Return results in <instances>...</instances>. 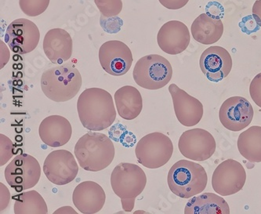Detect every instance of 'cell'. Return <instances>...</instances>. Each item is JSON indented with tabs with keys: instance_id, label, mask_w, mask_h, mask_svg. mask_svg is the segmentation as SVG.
<instances>
[{
	"instance_id": "1",
	"label": "cell",
	"mask_w": 261,
	"mask_h": 214,
	"mask_svg": "<svg viewBox=\"0 0 261 214\" xmlns=\"http://www.w3.org/2000/svg\"><path fill=\"white\" fill-rule=\"evenodd\" d=\"M77 112L82 125L90 131L107 129L116 119L112 95L100 88L84 90L79 97Z\"/></svg>"
},
{
	"instance_id": "2",
	"label": "cell",
	"mask_w": 261,
	"mask_h": 214,
	"mask_svg": "<svg viewBox=\"0 0 261 214\" xmlns=\"http://www.w3.org/2000/svg\"><path fill=\"white\" fill-rule=\"evenodd\" d=\"M75 155L83 170L98 172L107 168L116 155L110 138L100 132H87L79 139Z\"/></svg>"
},
{
	"instance_id": "3",
	"label": "cell",
	"mask_w": 261,
	"mask_h": 214,
	"mask_svg": "<svg viewBox=\"0 0 261 214\" xmlns=\"http://www.w3.org/2000/svg\"><path fill=\"white\" fill-rule=\"evenodd\" d=\"M40 82L44 95L55 102H66L74 98L83 84L80 71L69 64L46 70Z\"/></svg>"
},
{
	"instance_id": "4",
	"label": "cell",
	"mask_w": 261,
	"mask_h": 214,
	"mask_svg": "<svg viewBox=\"0 0 261 214\" xmlns=\"http://www.w3.org/2000/svg\"><path fill=\"white\" fill-rule=\"evenodd\" d=\"M167 182L175 196L181 199H190L205 190L208 177L200 164L182 159L176 162L170 168Z\"/></svg>"
},
{
	"instance_id": "5",
	"label": "cell",
	"mask_w": 261,
	"mask_h": 214,
	"mask_svg": "<svg viewBox=\"0 0 261 214\" xmlns=\"http://www.w3.org/2000/svg\"><path fill=\"white\" fill-rule=\"evenodd\" d=\"M146 183L147 177L144 170L133 163H119L111 175L112 190L120 198L125 212L133 210L135 199L142 193Z\"/></svg>"
},
{
	"instance_id": "6",
	"label": "cell",
	"mask_w": 261,
	"mask_h": 214,
	"mask_svg": "<svg viewBox=\"0 0 261 214\" xmlns=\"http://www.w3.org/2000/svg\"><path fill=\"white\" fill-rule=\"evenodd\" d=\"M134 81L146 90L163 88L173 76V68L170 61L159 55L143 57L136 64L133 71Z\"/></svg>"
},
{
	"instance_id": "7",
	"label": "cell",
	"mask_w": 261,
	"mask_h": 214,
	"mask_svg": "<svg viewBox=\"0 0 261 214\" xmlns=\"http://www.w3.org/2000/svg\"><path fill=\"white\" fill-rule=\"evenodd\" d=\"M173 153L171 140L160 132H151L143 137L135 148L138 163L148 169H158L166 165Z\"/></svg>"
},
{
	"instance_id": "8",
	"label": "cell",
	"mask_w": 261,
	"mask_h": 214,
	"mask_svg": "<svg viewBox=\"0 0 261 214\" xmlns=\"http://www.w3.org/2000/svg\"><path fill=\"white\" fill-rule=\"evenodd\" d=\"M5 179L16 192L35 187L41 177V167L36 158L28 154L17 155L5 169Z\"/></svg>"
},
{
	"instance_id": "9",
	"label": "cell",
	"mask_w": 261,
	"mask_h": 214,
	"mask_svg": "<svg viewBox=\"0 0 261 214\" xmlns=\"http://www.w3.org/2000/svg\"><path fill=\"white\" fill-rule=\"evenodd\" d=\"M40 33L30 20L19 18L10 23L6 31L5 42L11 51L17 55L33 52L39 44Z\"/></svg>"
},
{
	"instance_id": "10",
	"label": "cell",
	"mask_w": 261,
	"mask_h": 214,
	"mask_svg": "<svg viewBox=\"0 0 261 214\" xmlns=\"http://www.w3.org/2000/svg\"><path fill=\"white\" fill-rule=\"evenodd\" d=\"M178 148L185 158L202 162L211 158L217 148L215 139L211 132L203 129H189L182 133Z\"/></svg>"
},
{
	"instance_id": "11",
	"label": "cell",
	"mask_w": 261,
	"mask_h": 214,
	"mask_svg": "<svg viewBox=\"0 0 261 214\" xmlns=\"http://www.w3.org/2000/svg\"><path fill=\"white\" fill-rule=\"evenodd\" d=\"M246 180V170L241 163L229 158L221 163L214 170L213 189L220 196H232L243 189Z\"/></svg>"
},
{
	"instance_id": "12",
	"label": "cell",
	"mask_w": 261,
	"mask_h": 214,
	"mask_svg": "<svg viewBox=\"0 0 261 214\" xmlns=\"http://www.w3.org/2000/svg\"><path fill=\"white\" fill-rule=\"evenodd\" d=\"M43 172L51 183L65 185L75 180L79 173V166L70 151L56 150L49 153L45 159Z\"/></svg>"
},
{
	"instance_id": "13",
	"label": "cell",
	"mask_w": 261,
	"mask_h": 214,
	"mask_svg": "<svg viewBox=\"0 0 261 214\" xmlns=\"http://www.w3.org/2000/svg\"><path fill=\"white\" fill-rule=\"evenodd\" d=\"M102 68L113 76L127 73L133 64V55L127 45L121 41H108L99 49Z\"/></svg>"
},
{
	"instance_id": "14",
	"label": "cell",
	"mask_w": 261,
	"mask_h": 214,
	"mask_svg": "<svg viewBox=\"0 0 261 214\" xmlns=\"http://www.w3.org/2000/svg\"><path fill=\"white\" fill-rule=\"evenodd\" d=\"M254 110L250 102L243 97H231L223 103L219 112L221 124L228 130L239 132L246 129L253 119Z\"/></svg>"
},
{
	"instance_id": "15",
	"label": "cell",
	"mask_w": 261,
	"mask_h": 214,
	"mask_svg": "<svg viewBox=\"0 0 261 214\" xmlns=\"http://www.w3.org/2000/svg\"><path fill=\"white\" fill-rule=\"evenodd\" d=\"M169 92L173 99L175 115L180 124L187 127L196 126L204 114L203 104L200 100L189 95L176 84L169 87Z\"/></svg>"
},
{
	"instance_id": "16",
	"label": "cell",
	"mask_w": 261,
	"mask_h": 214,
	"mask_svg": "<svg viewBox=\"0 0 261 214\" xmlns=\"http://www.w3.org/2000/svg\"><path fill=\"white\" fill-rule=\"evenodd\" d=\"M202 73L210 81L218 83L227 78L232 68V58L228 51L221 46L207 48L199 61Z\"/></svg>"
},
{
	"instance_id": "17",
	"label": "cell",
	"mask_w": 261,
	"mask_h": 214,
	"mask_svg": "<svg viewBox=\"0 0 261 214\" xmlns=\"http://www.w3.org/2000/svg\"><path fill=\"white\" fill-rule=\"evenodd\" d=\"M189 28L179 20H170L162 26L157 36L160 49L170 55L183 53L190 43Z\"/></svg>"
},
{
	"instance_id": "18",
	"label": "cell",
	"mask_w": 261,
	"mask_h": 214,
	"mask_svg": "<svg viewBox=\"0 0 261 214\" xmlns=\"http://www.w3.org/2000/svg\"><path fill=\"white\" fill-rule=\"evenodd\" d=\"M106 200V192L94 181H83L73 192L72 202L80 212L97 213L101 210Z\"/></svg>"
},
{
	"instance_id": "19",
	"label": "cell",
	"mask_w": 261,
	"mask_h": 214,
	"mask_svg": "<svg viewBox=\"0 0 261 214\" xmlns=\"http://www.w3.org/2000/svg\"><path fill=\"white\" fill-rule=\"evenodd\" d=\"M39 135L45 145L58 148L70 141L72 127L69 121L63 116H48L39 125Z\"/></svg>"
},
{
	"instance_id": "20",
	"label": "cell",
	"mask_w": 261,
	"mask_h": 214,
	"mask_svg": "<svg viewBox=\"0 0 261 214\" xmlns=\"http://www.w3.org/2000/svg\"><path fill=\"white\" fill-rule=\"evenodd\" d=\"M43 50L52 63L63 64L72 55V39L69 33L64 29H51L45 35Z\"/></svg>"
},
{
	"instance_id": "21",
	"label": "cell",
	"mask_w": 261,
	"mask_h": 214,
	"mask_svg": "<svg viewBox=\"0 0 261 214\" xmlns=\"http://www.w3.org/2000/svg\"><path fill=\"white\" fill-rule=\"evenodd\" d=\"M191 31L194 39L198 43L212 45L222 37L224 24L217 16L202 14L194 20Z\"/></svg>"
},
{
	"instance_id": "22",
	"label": "cell",
	"mask_w": 261,
	"mask_h": 214,
	"mask_svg": "<svg viewBox=\"0 0 261 214\" xmlns=\"http://www.w3.org/2000/svg\"><path fill=\"white\" fill-rule=\"evenodd\" d=\"M118 114L125 120H133L141 114L143 99L138 89L132 86H124L115 94Z\"/></svg>"
},
{
	"instance_id": "23",
	"label": "cell",
	"mask_w": 261,
	"mask_h": 214,
	"mask_svg": "<svg viewBox=\"0 0 261 214\" xmlns=\"http://www.w3.org/2000/svg\"><path fill=\"white\" fill-rule=\"evenodd\" d=\"M185 213L229 214L230 207L221 196L206 192L191 199L185 206Z\"/></svg>"
},
{
	"instance_id": "24",
	"label": "cell",
	"mask_w": 261,
	"mask_h": 214,
	"mask_svg": "<svg viewBox=\"0 0 261 214\" xmlns=\"http://www.w3.org/2000/svg\"><path fill=\"white\" fill-rule=\"evenodd\" d=\"M238 149L250 163L261 162V126H253L242 132L238 138Z\"/></svg>"
},
{
	"instance_id": "25",
	"label": "cell",
	"mask_w": 261,
	"mask_h": 214,
	"mask_svg": "<svg viewBox=\"0 0 261 214\" xmlns=\"http://www.w3.org/2000/svg\"><path fill=\"white\" fill-rule=\"evenodd\" d=\"M16 214H46L47 205L40 194L36 191L21 192L13 196Z\"/></svg>"
},
{
	"instance_id": "26",
	"label": "cell",
	"mask_w": 261,
	"mask_h": 214,
	"mask_svg": "<svg viewBox=\"0 0 261 214\" xmlns=\"http://www.w3.org/2000/svg\"><path fill=\"white\" fill-rule=\"evenodd\" d=\"M50 0H19L22 12L29 17H37L43 14L49 7Z\"/></svg>"
},
{
	"instance_id": "27",
	"label": "cell",
	"mask_w": 261,
	"mask_h": 214,
	"mask_svg": "<svg viewBox=\"0 0 261 214\" xmlns=\"http://www.w3.org/2000/svg\"><path fill=\"white\" fill-rule=\"evenodd\" d=\"M94 2L105 17H117L123 6L122 0H94Z\"/></svg>"
},
{
	"instance_id": "28",
	"label": "cell",
	"mask_w": 261,
	"mask_h": 214,
	"mask_svg": "<svg viewBox=\"0 0 261 214\" xmlns=\"http://www.w3.org/2000/svg\"><path fill=\"white\" fill-rule=\"evenodd\" d=\"M100 17V25L102 29L106 31V33L110 34H116L119 33L121 28L123 25V21L122 19L118 17Z\"/></svg>"
},
{
	"instance_id": "29",
	"label": "cell",
	"mask_w": 261,
	"mask_h": 214,
	"mask_svg": "<svg viewBox=\"0 0 261 214\" xmlns=\"http://www.w3.org/2000/svg\"><path fill=\"white\" fill-rule=\"evenodd\" d=\"M239 26L245 33L250 34L255 33L261 27V21L256 15L253 14L243 18Z\"/></svg>"
},
{
	"instance_id": "30",
	"label": "cell",
	"mask_w": 261,
	"mask_h": 214,
	"mask_svg": "<svg viewBox=\"0 0 261 214\" xmlns=\"http://www.w3.org/2000/svg\"><path fill=\"white\" fill-rule=\"evenodd\" d=\"M249 94L255 104L261 108V72L252 80L249 86Z\"/></svg>"
},
{
	"instance_id": "31",
	"label": "cell",
	"mask_w": 261,
	"mask_h": 214,
	"mask_svg": "<svg viewBox=\"0 0 261 214\" xmlns=\"http://www.w3.org/2000/svg\"><path fill=\"white\" fill-rule=\"evenodd\" d=\"M1 164L5 165L9 159L13 156V143L5 135H1Z\"/></svg>"
},
{
	"instance_id": "32",
	"label": "cell",
	"mask_w": 261,
	"mask_h": 214,
	"mask_svg": "<svg viewBox=\"0 0 261 214\" xmlns=\"http://www.w3.org/2000/svg\"><path fill=\"white\" fill-rule=\"evenodd\" d=\"M126 132H127V129H126V126L120 124V123H118V124L112 126V129L109 130V133L111 139L116 141V142H121Z\"/></svg>"
},
{
	"instance_id": "33",
	"label": "cell",
	"mask_w": 261,
	"mask_h": 214,
	"mask_svg": "<svg viewBox=\"0 0 261 214\" xmlns=\"http://www.w3.org/2000/svg\"><path fill=\"white\" fill-rule=\"evenodd\" d=\"M160 4L169 10H179L183 8L189 0H159Z\"/></svg>"
},
{
	"instance_id": "34",
	"label": "cell",
	"mask_w": 261,
	"mask_h": 214,
	"mask_svg": "<svg viewBox=\"0 0 261 214\" xmlns=\"http://www.w3.org/2000/svg\"><path fill=\"white\" fill-rule=\"evenodd\" d=\"M253 14L256 15L261 21V0H256L253 4Z\"/></svg>"
},
{
	"instance_id": "35",
	"label": "cell",
	"mask_w": 261,
	"mask_h": 214,
	"mask_svg": "<svg viewBox=\"0 0 261 214\" xmlns=\"http://www.w3.org/2000/svg\"><path fill=\"white\" fill-rule=\"evenodd\" d=\"M55 213H75L76 214V211L74 210L70 206H64L61 207V209H58L55 211Z\"/></svg>"
}]
</instances>
